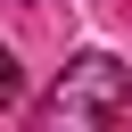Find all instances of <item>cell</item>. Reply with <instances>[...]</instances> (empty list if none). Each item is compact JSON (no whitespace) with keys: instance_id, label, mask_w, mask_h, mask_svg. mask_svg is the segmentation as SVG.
Masks as SVG:
<instances>
[{"instance_id":"obj_1","label":"cell","mask_w":132,"mask_h":132,"mask_svg":"<svg viewBox=\"0 0 132 132\" xmlns=\"http://www.w3.org/2000/svg\"><path fill=\"white\" fill-rule=\"evenodd\" d=\"M132 107V66L116 58V50H74L66 66H58V82L41 91V124H116Z\"/></svg>"},{"instance_id":"obj_2","label":"cell","mask_w":132,"mask_h":132,"mask_svg":"<svg viewBox=\"0 0 132 132\" xmlns=\"http://www.w3.org/2000/svg\"><path fill=\"white\" fill-rule=\"evenodd\" d=\"M25 99V66H16V50L0 41V107H16Z\"/></svg>"}]
</instances>
